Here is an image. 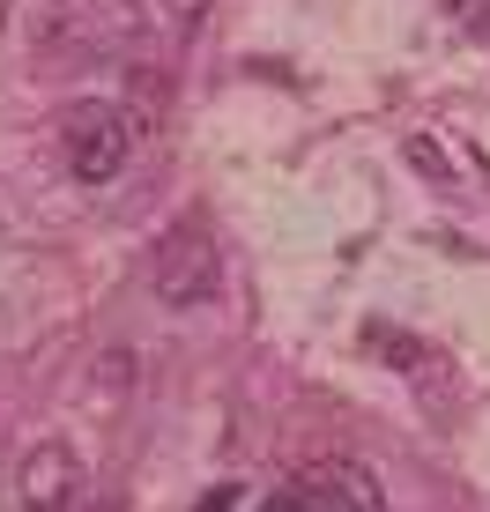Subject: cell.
Segmentation results:
<instances>
[{
	"label": "cell",
	"instance_id": "6da1fadb",
	"mask_svg": "<svg viewBox=\"0 0 490 512\" xmlns=\"http://www.w3.org/2000/svg\"><path fill=\"white\" fill-rule=\"evenodd\" d=\"M142 0H52L45 30H38V52L45 67H90V60H112L142 38Z\"/></svg>",
	"mask_w": 490,
	"mask_h": 512
},
{
	"label": "cell",
	"instance_id": "7a4b0ae2",
	"mask_svg": "<svg viewBox=\"0 0 490 512\" xmlns=\"http://www.w3.org/2000/svg\"><path fill=\"white\" fill-rule=\"evenodd\" d=\"M268 512H387V483L364 461H349V453H327V461L297 468L268 498Z\"/></svg>",
	"mask_w": 490,
	"mask_h": 512
},
{
	"label": "cell",
	"instance_id": "3957f363",
	"mask_svg": "<svg viewBox=\"0 0 490 512\" xmlns=\"http://www.w3.org/2000/svg\"><path fill=\"white\" fill-rule=\"evenodd\" d=\"M60 156H67V171H75L82 186L119 179L127 156H134L127 104H67V112H60Z\"/></svg>",
	"mask_w": 490,
	"mask_h": 512
},
{
	"label": "cell",
	"instance_id": "277c9868",
	"mask_svg": "<svg viewBox=\"0 0 490 512\" xmlns=\"http://www.w3.org/2000/svg\"><path fill=\"white\" fill-rule=\"evenodd\" d=\"M149 290H156V305H171V312L208 305V297L223 290V253H216V238H208L201 223H179V231L156 245V260H149Z\"/></svg>",
	"mask_w": 490,
	"mask_h": 512
},
{
	"label": "cell",
	"instance_id": "5b68a950",
	"mask_svg": "<svg viewBox=\"0 0 490 512\" xmlns=\"http://www.w3.org/2000/svg\"><path fill=\"white\" fill-rule=\"evenodd\" d=\"M15 505L23 512H75L82 505V453L60 446V438H38L15 461Z\"/></svg>",
	"mask_w": 490,
	"mask_h": 512
},
{
	"label": "cell",
	"instance_id": "8992f818",
	"mask_svg": "<svg viewBox=\"0 0 490 512\" xmlns=\"http://www.w3.org/2000/svg\"><path fill=\"white\" fill-rule=\"evenodd\" d=\"M409 164L424 171V179H453V164H446L439 149H431V141H409Z\"/></svg>",
	"mask_w": 490,
	"mask_h": 512
},
{
	"label": "cell",
	"instance_id": "52a82bcc",
	"mask_svg": "<svg viewBox=\"0 0 490 512\" xmlns=\"http://www.w3.org/2000/svg\"><path fill=\"white\" fill-rule=\"evenodd\" d=\"M238 498H245L238 483H216V490H208V498H201L194 512H238Z\"/></svg>",
	"mask_w": 490,
	"mask_h": 512
},
{
	"label": "cell",
	"instance_id": "ba28073f",
	"mask_svg": "<svg viewBox=\"0 0 490 512\" xmlns=\"http://www.w3.org/2000/svg\"><path fill=\"white\" fill-rule=\"evenodd\" d=\"M201 8H208V0H164V15H171V23H194Z\"/></svg>",
	"mask_w": 490,
	"mask_h": 512
},
{
	"label": "cell",
	"instance_id": "9c48e42d",
	"mask_svg": "<svg viewBox=\"0 0 490 512\" xmlns=\"http://www.w3.org/2000/svg\"><path fill=\"white\" fill-rule=\"evenodd\" d=\"M8 15H15V0H0V30H8Z\"/></svg>",
	"mask_w": 490,
	"mask_h": 512
},
{
	"label": "cell",
	"instance_id": "30bf717a",
	"mask_svg": "<svg viewBox=\"0 0 490 512\" xmlns=\"http://www.w3.org/2000/svg\"><path fill=\"white\" fill-rule=\"evenodd\" d=\"M97 512H119V498H104V505H97Z\"/></svg>",
	"mask_w": 490,
	"mask_h": 512
},
{
	"label": "cell",
	"instance_id": "8fae6325",
	"mask_svg": "<svg viewBox=\"0 0 490 512\" xmlns=\"http://www.w3.org/2000/svg\"><path fill=\"white\" fill-rule=\"evenodd\" d=\"M446 8H468V0H446Z\"/></svg>",
	"mask_w": 490,
	"mask_h": 512
},
{
	"label": "cell",
	"instance_id": "7c38bea8",
	"mask_svg": "<svg viewBox=\"0 0 490 512\" xmlns=\"http://www.w3.org/2000/svg\"><path fill=\"white\" fill-rule=\"evenodd\" d=\"M0 238H8V216H0Z\"/></svg>",
	"mask_w": 490,
	"mask_h": 512
}]
</instances>
